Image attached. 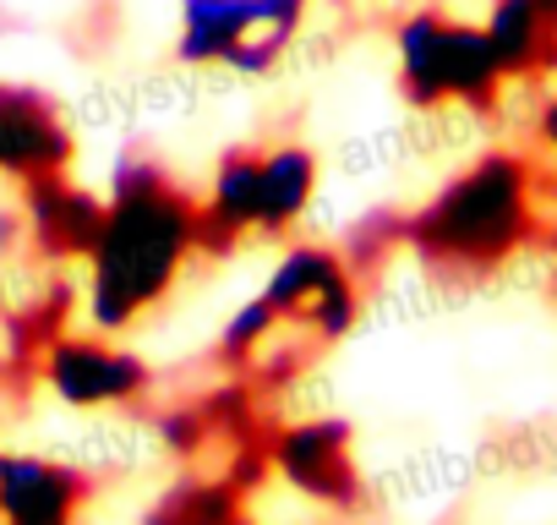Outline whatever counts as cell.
Returning <instances> with one entry per match:
<instances>
[{
    "label": "cell",
    "instance_id": "1",
    "mask_svg": "<svg viewBox=\"0 0 557 525\" xmlns=\"http://www.w3.org/2000/svg\"><path fill=\"white\" fill-rule=\"evenodd\" d=\"M202 203L143 148L115 159L104 224L88 252V323L99 334L132 329L159 307L197 257Z\"/></svg>",
    "mask_w": 557,
    "mask_h": 525
},
{
    "label": "cell",
    "instance_id": "2",
    "mask_svg": "<svg viewBox=\"0 0 557 525\" xmlns=\"http://www.w3.org/2000/svg\"><path fill=\"white\" fill-rule=\"evenodd\" d=\"M546 230L535 170L497 148L448 175L416 213H405V246L432 274H492Z\"/></svg>",
    "mask_w": 557,
    "mask_h": 525
},
{
    "label": "cell",
    "instance_id": "3",
    "mask_svg": "<svg viewBox=\"0 0 557 525\" xmlns=\"http://www.w3.org/2000/svg\"><path fill=\"white\" fill-rule=\"evenodd\" d=\"M394 56H399V88L410 105H470L492 110L503 99V66L492 56V39L481 23H459L437 7L410 12L394 28Z\"/></svg>",
    "mask_w": 557,
    "mask_h": 525
},
{
    "label": "cell",
    "instance_id": "4",
    "mask_svg": "<svg viewBox=\"0 0 557 525\" xmlns=\"http://www.w3.org/2000/svg\"><path fill=\"white\" fill-rule=\"evenodd\" d=\"M262 302L285 329H301L312 345H334L361 318V280L350 274V262L334 246L301 241L273 262Z\"/></svg>",
    "mask_w": 557,
    "mask_h": 525
},
{
    "label": "cell",
    "instance_id": "5",
    "mask_svg": "<svg viewBox=\"0 0 557 525\" xmlns=\"http://www.w3.org/2000/svg\"><path fill=\"white\" fill-rule=\"evenodd\" d=\"M268 471L296 487L301 498L323 503V509H361L367 481L350 449V422L339 416H318V422H296V427H278L268 438Z\"/></svg>",
    "mask_w": 557,
    "mask_h": 525
},
{
    "label": "cell",
    "instance_id": "6",
    "mask_svg": "<svg viewBox=\"0 0 557 525\" xmlns=\"http://www.w3.org/2000/svg\"><path fill=\"white\" fill-rule=\"evenodd\" d=\"M45 383L55 389V400L77 405V411H99V405H137L153 389V367L110 340H88V334H61L45 362H39Z\"/></svg>",
    "mask_w": 557,
    "mask_h": 525
},
{
    "label": "cell",
    "instance_id": "7",
    "mask_svg": "<svg viewBox=\"0 0 557 525\" xmlns=\"http://www.w3.org/2000/svg\"><path fill=\"white\" fill-rule=\"evenodd\" d=\"M72 154H77V132L45 88L0 83V175L17 186L66 175Z\"/></svg>",
    "mask_w": 557,
    "mask_h": 525
},
{
    "label": "cell",
    "instance_id": "8",
    "mask_svg": "<svg viewBox=\"0 0 557 525\" xmlns=\"http://www.w3.org/2000/svg\"><path fill=\"white\" fill-rule=\"evenodd\" d=\"M23 224L28 246L50 262H88L99 224H104V197L77 186L72 175H45L23 186Z\"/></svg>",
    "mask_w": 557,
    "mask_h": 525
},
{
    "label": "cell",
    "instance_id": "9",
    "mask_svg": "<svg viewBox=\"0 0 557 525\" xmlns=\"http://www.w3.org/2000/svg\"><path fill=\"white\" fill-rule=\"evenodd\" d=\"M94 481L45 454H0V525H77Z\"/></svg>",
    "mask_w": 557,
    "mask_h": 525
},
{
    "label": "cell",
    "instance_id": "10",
    "mask_svg": "<svg viewBox=\"0 0 557 525\" xmlns=\"http://www.w3.org/2000/svg\"><path fill=\"white\" fill-rule=\"evenodd\" d=\"M257 148H230L213 164L202 219H197V252L230 257L246 235H257Z\"/></svg>",
    "mask_w": 557,
    "mask_h": 525
},
{
    "label": "cell",
    "instance_id": "11",
    "mask_svg": "<svg viewBox=\"0 0 557 525\" xmlns=\"http://www.w3.org/2000/svg\"><path fill=\"white\" fill-rule=\"evenodd\" d=\"M318 197V154L307 143H278L257 159V235H285Z\"/></svg>",
    "mask_w": 557,
    "mask_h": 525
},
{
    "label": "cell",
    "instance_id": "12",
    "mask_svg": "<svg viewBox=\"0 0 557 525\" xmlns=\"http://www.w3.org/2000/svg\"><path fill=\"white\" fill-rule=\"evenodd\" d=\"M486 39H492V56L503 66V77L513 83H530V77H546L557 72V50H552V34H546V17L535 0H492L486 12Z\"/></svg>",
    "mask_w": 557,
    "mask_h": 525
},
{
    "label": "cell",
    "instance_id": "13",
    "mask_svg": "<svg viewBox=\"0 0 557 525\" xmlns=\"http://www.w3.org/2000/svg\"><path fill=\"white\" fill-rule=\"evenodd\" d=\"M235 520H240V487L230 476H219V481L186 476L148 514V525H235Z\"/></svg>",
    "mask_w": 557,
    "mask_h": 525
},
{
    "label": "cell",
    "instance_id": "14",
    "mask_svg": "<svg viewBox=\"0 0 557 525\" xmlns=\"http://www.w3.org/2000/svg\"><path fill=\"white\" fill-rule=\"evenodd\" d=\"M285 329L273 318V307L257 296V302H246L230 323H224V334H219V356L230 362V367H257V356L268 351V340Z\"/></svg>",
    "mask_w": 557,
    "mask_h": 525
},
{
    "label": "cell",
    "instance_id": "15",
    "mask_svg": "<svg viewBox=\"0 0 557 525\" xmlns=\"http://www.w3.org/2000/svg\"><path fill=\"white\" fill-rule=\"evenodd\" d=\"M388 246H405V213H394V208H383V213H367L350 235H345V246H339V257L350 262V274L361 280L372 262H383V252Z\"/></svg>",
    "mask_w": 557,
    "mask_h": 525
},
{
    "label": "cell",
    "instance_id": "16",
    "mask_svg": "<svg viewBox=\"0 0 557 525\" xmlns=\"http://www.w3.org/2000/svg\"><path fill=\"white\" fill-rule=\"evenodd\" d=\"M28 235V224H23V208H0V257H7L17 241Z\"/></svg>",
    "mask_w": 557,
    "mask_h": 525
},
{
    "label": "cell",
    "instance_id": "17",
    "mask_svg": "<svg viewBox=\"0 0 557 525\" xmlns=\"http://www.w3.org/2000/svg\"><path fill=\"white\" fill-rule=\"evenodd\" d=\"M535 132H541V143H546V148L557 154V94H552V99L541 105V121H535Z\"/></svg>",
    "mask_w": 557,
    "mask_h": 525
},
{
    "label": "cell",
    "instance_id": "18",
    "mask_svg": "<svg viewBox=\"0 0 557 525\" xmlns=\"http://www.w3.org/2000/svg\"><path fill=\"white\" fill-rule=\"evenodd\" d=\"M541 17H546V34H552V50H557V0H535Z\"/></svg>",
    "mask_w": 557,
    "mask_h": 525
},
{
    "label": "cell",
    "instance_id": "19",
    "mask_svg": "<svg viewBox=\"0 0 557 525\" xmlns=\"http://www.w3.org/2000/svg\"><path fill=\"white\" fill-rule=\"evenodd\" d=\"M235 525H251V520H246V514H240V520H235Z\"/></svg>",
    "mask_w": 557,
    "mask_h": 525
}]
</instances>
